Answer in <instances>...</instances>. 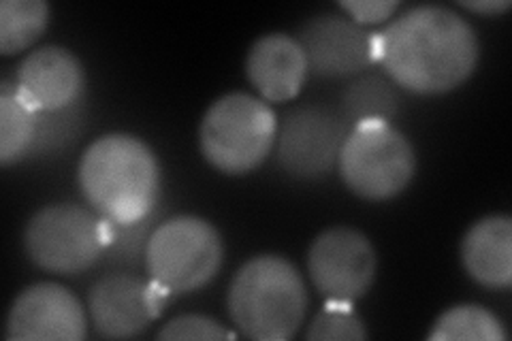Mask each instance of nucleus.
Wrapping results in <instances>:
<instances>
[{
  "instance_id": "19",
  "label": "nucleus",
  "mask_w": 512,
  "mask_h": 341,
  "mask_svg": "<svg viewBox=\"0 0 512 341\" xmlns=\"http://www.w3.org/2000/svg\"><path fill=\"white\" fill-rule=\"evenodd\" d=\"M344 120L352 126L367 120L389 122L397 113V94L387 79L367 75L350 84L344 92Z\"/></svg>"
},
{
  "instance_id": "11",
  "label": "nucleus",
  "mask_w": 512,
  "mask_h": 341,
  "mask_svg": "<svg viewBox=\"0 0 512 341\" xmlns=\"http://www.w3.org/2000/svg\"><path fill=\"white\" fill-rule=\"evenodd\" d=\"M86 337L84 307L58 284H35L13 301L7 318L11 341H79Z\"/></svg>"
},
{
  "instance_id": "17",
  "label": "nucleus",
  "mask_w": 512,
  "mask_h": 341,
  "mask_svg": "<svg viewBox=\"0 0 512 341\" xmlns=\"http://www.w3.org/2000/svg\"><path fill=\"white\" fill-rule=\"evenodd\" d=\"M50 20L43 0H5L0 5V52L18 54L35 43Z\"/></svg>"
},
{
  "instance_id": "23",
  "label": "nucleus",
  "mask_w": 512,
  "mask_h": 341,
  "mask_svg": "<svg viewBox=\"0 0 512 341\" xmlns=\"http://www.w3.org/2000/svg\"><path fill=\"white\" fill-rule=\"evenodd\" d=\"M340 7L350 13L355 24H376L391 18L399 3L395 0H344Z\"/></svg>"
},
{
  "instance_id": "15",
  "label": "nucleus",
  "mask_w": 512,
  "mask_h": 341,
  "mask_svg": "<svg viewBox=\"0 0 512 341\" xmlns=\"http://www.w3.org/2000/svg\"><path fill=\"white\" fill-rule=\"evenodd\" d=\"M461 258L470 278L487 288L512 282V222L508 216L478 220L463 237Z\"/></svg>"
},
{
  "instance_id": "4",
  "label": "nucleus",
  "mask_w": 512,
  "mask_h": 341,
  "mask_svg": "<svg viewBox=\"0 0 512 341\" xmlns=\"http://www.w3.org/2000/svg\"><path fill=\"white\" fill-rule=\"evenodd\" d=\"M278 120L271 107L244 92L222 96L201 122L199 143L205 160L227 175L254 171L276 143Z\"/></svg>"
},
{
  "instance_id": "7",
  "label": "nucleus",
  "mask_w": 512,
  "mask_h": 341,
  "mask_svg": "<svg viewBox=\"0 0 512 341\" xmlns=\"http://www.w3.org/2000/svg\"><path fill=\"white\" fill-rule=\"evenodd\" d=\"M222 263V241L214 226L178 216L156 226L146 248L150 280L169 295L192 292L210 282Z\"/></svg>"
},
{
  "instance_id": "22",
  "label": "nucleus",
  "mask_w": 512,
  "mask_h": 341,
  "mask_svg": "<svg viewBox=\"0 0 512 341\" xmlns=\"http://www.w3.org/2000/svg\"><path fill=\"white\" fill-rule=\"evenodd\" d=\"M233 337L222 329V324L207 316H180L167 322L163 331L158 333V339H224Z\"/></svg>"
},
{
  "instance_id": "1",
  "label": "nucleus",
  "mask_w": 512,
  "mask_h": 341,
  "mask_svg": "<svg viewBox=\"0 0 512 341\" xmlns=\"http://www.w3.org/2000/svg\"><path fill=\"white\" fill-rule=\"evenodd\" d=\"M478 60L472 26L438 5L414 7L374 35V62L397 86L442 94L461 86Z\"/></svg>"
},
{
  "instance_id": "21",
  "label": "nucleus",
  "mask_w": 512,
  "mask_h": 341,
  "mask_svg": "<svg viewBox=\"0 0 512 341\" xmlns=\"http://www.w3.org/2000/svg\"><path fill=\"white\" fill-rule=\"evenodd\" d=\"M148 218L133 224H114L111 222V241L107 246V256L116 263L135 265L139 258H146V248L150 241Z\"/></svg>"
},
{
  "instance_id": "2",
  "label": "nucleus",
  "mask_w": 512,
  "mask_h": 341,
  "mask_svg": "<svg viewBox=\"0 0 512 341\" xmlns=\"http://www.w3.org/2000/svg\"><path fill=\"white\" fill-rule=\"evenodd\" d=\"M160 171L152 150L131 135L96 139L79 162V186L94 211L114 224L146 220L158 199Z\"/></svg>"
},
{
  "instance_id": "9",
  "label": "nucleus",
  "mask_w": 512,
  "mask_h": 341,
  "mask_svg": "<svg viewBox=\"0 0 512 341\" xmlns=\"http://www.w3.org/2000/svg\"><path fill=\"white\" fill-rule=\"evenodd\" d=\"M348 124L323 107H297L278 126V162L299 180L325 177L340 160Z\"/></svg>"
},
{
  "instance_id": "18",
  "label": "nucleus",
  "mask_w": 512,
  "mask_h": 341,
  "mask_svg": "<svg viewBox=\"0 0 512 341\" xmlns=\"http://www.w3.org/2000/svg\"><path fill=\"white\" fill-rule=\"evenodd\" d=\"M431 341H504L500 320L485 307L457 305L444 312L429 333Z\"/></svg>"
},
{
  "instance_id": "8",
  "label": "nucleus",
  "mask_w": 512,
  "mask_h": 341,
  "mask_svg": "<svg viewBox=\"0 0 512 341\" xmlns=\"http://www.w3.org/2000/svg\"><path fill=\"white\" fill-rule=\"evenodd\" d=\"M376 252L370 239L348 226L320 233L308 254L312 284L329 301L361 299L376 278Z\"/></svg>"
},
{
  "instance_id": "20",
  "label": "nucleus",
  "mask_w": 512,
  "mask_h": 341,
  "mask_svg": "<svg viewBox=\"0 0 512 341\" xmlns=\"http://www.w3.org/2000/svg\"><path fill=\"white\" fill-rule=\"evenodd\" d=\"M350 305L352 303L327 299V305L320 310V314L310 324L306 337L312 341L365 339L367 333L363 329V322Z\"/></svg>"
},
{
  "instance_id": "3",
  "label": "nucleus",
  "mask_w": 512,
  "mask_h": 341,
  "mask_svg": "<svg viewBox=\"0 0 512 341\" xmlns=\"http://www.w3.org/2000/svg\"><path fill=\"white\" fill-rule=\"evenodd\" d=\"M229 314L239 333L256 341L291 339L306 316L308 295L299 271L282 256H256L229 288Z\"/></svg>"
},
{
  "instance_id": "5",
  "label": "nucleus",
  "mask_w": 512,
  "mask_h": 341,
  "mask_svg": "<svg viewBox=\"0 0 512 341\" xmlns=\"http://www.w3.org/2000/svg\"><path fill=\"white\" fill-rule=\"evenodd\" d=\"M338 165L357 197L387 201L410 184L416 158L410 141L391 122L367 120L348 131Z\"/></svg>"
},
{
  "instance_id": "24",
  "label": "nucleus",
  "mask_w": 512,
  "mask_h": 341,
  "mask_svg": "<svg viewBox=\"0 0 512 341\" xmlns=\"http://www.w3.org/2000/svg\"><path fill=\"white\" fill-rule=\"evenodd\" d=\"M461 7H466L474 13H485V15H495L502 13L510 7L508 0H463Z\"/></svg>"
},
{
  "instance_id": "13",
  "label": "nucleus",
  "mask_w": 512,
  "mask_h": 341,
  "mask_svg": "<svg viewBox=\"0 0 512 341\" xmlns=\"http://www.w3.org/2000/svg\"><path fill=\"white\" fill-rule=\"evenodd\" d=\"M13 86L32 111L60 113L73 107L82 96L84 71L69 50L43 47L22 62Z\"/></svg>"
},
{
  "instance_id": "12",
  "label": "nucleus",
  "mask_w": 512,
  "mask_h": 341,
  "mask_svg": "<svg viewBox=\"0 0 512 341\" xmlns=\"http://www.w3.org/2000/svg\"><path fill=\"white\" fill-rule=\"evenodd\" d=\"M308 71L323 77H344L374 64V32H365L340 15H318L299 32Z\"/></svg>"
},
{
  "instance_id": "14",
  "label": "nucleus",
  "mask_w": 512,
  "mask_h": 341,
  "mask_svg": "<svg viewBox=\"0 0 512 341\" xmlns=\"http://www.w3.org/2000/svg\"><path fill=\"white\" fill-rule=\"evenodd\" d=\"M246 73L265 101L284 103L299 94L308 75V60L297 39L276 32L250 47Z\"/></svg>"
},
{
  "instance_id": "16",
  "label": "nucleus",
  "mask_w": 512,
  "mask_h": 341,
  "mask_svg": "<svg viewBox=\"0 0 512 341\" xmlns=\"http://www.w3.org/2000/svg\"><path fill=\"white\" fill-rule=\"evenodd\" d=\"M39 118V113L20 99L15 86L3 81V88H0V162L3 167L13 165L35 150Z\"/></svg>"
},
{
  "instance_id": "10",
  "label": "nucleus",
  "mask_w": 512,
  "mask_h": 341,
  "mask_svg": "<svg viewBox=\"0 0 512 341\" xmlns=\"http://www.w3.org/2000/svg\"><path fill=\"white\" fill-rule=\"evenodd\" d=\"M167 290L137 275L111 273L96 282L88 297V312L94 329L107 339L135 337L158 318Z\"/></svg>"
},
{
  "instance_id": "6",
  "label": "nucleus",
  "mask_w": 512,
  "mask_h": 341,
  "mask_svg": "<svg viewBox=\"0 0 512 341\" xmlns=\"http://www.w3.org/2000/svg\"><path fill=\"white\" fill-rule=\"evenodd\" d=\"M111 222L79 205H50L30 218L24 246L37 267L75 275L90 269L107 252Z\"/></svg>"
}]
</instances>
